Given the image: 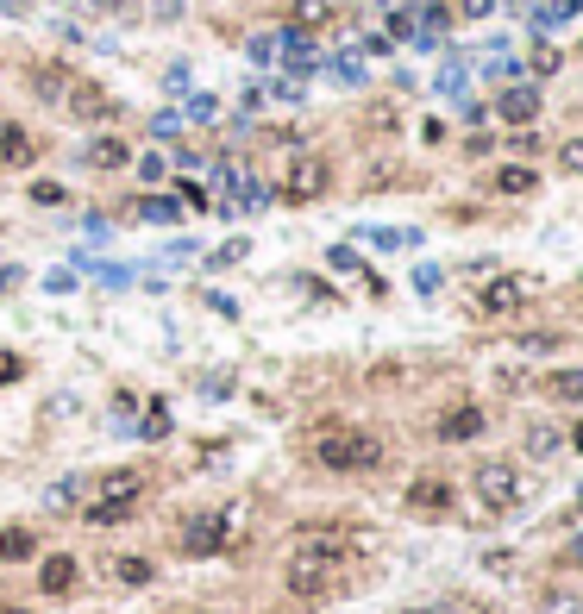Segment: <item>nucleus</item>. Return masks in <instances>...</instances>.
<instances>
[{
	"label": "nucleus",
	"mask_w": 583,
	"mask_h": 614,
	"mask_svg": "<svg viewBox=\"0 0 583 614\" xmlns=\"http://www.w3.org/2000/svg\"><path fill=\"white\" fill-rule=\"evenodd\" d=\"M351 577H358V558H345V552H314V545H295L289 571H283L289 596H295V602H307V609H320V602L345 596V590H351Z\"/></svg>",
	"instance_id": "1"
},
{
	"label": "nucleus",
	"mask_w": 583,
	"mask_h": 614,
	"mask_svg": "<svg viewBox=\"0 0 583 614\" xmlns=\"http://www.w3.org/2000/svg\"><path fill=\"white\" fill-rule=\"evenodd\" d=\"M307 458H314V471H326V477H370V471L383 464V439L364 433V426H320V433L307 439Z\"/></svg>",
	"instance_id": "2"
},
{
	"label": "nucleus",
	"mask_w": 583,
	"mask_h": 614,
	"mask_svg": "<svg viewBox=\"0 0 583 614\" xmlns=\"http://www.w3.org/2000/svg\"><path fill=\"white\" fill-rule=\"evenodd\" d=\"M470 490H477V501H483L489 514H515V501H521V477H515L508 458H483V464L470 471Z\"/></svg>",
	"instance_id": "3"
},
{
	"label": "nucleus",
	"mask_w": 583,
	"mask_h": 614,
	"mask_svg": "<svg viewBox=\"0 0 583 614\" xmlns=\"http://www.w3.org/2000/svg\"><path fill=\"white\" fill-rule=\"evenodd\" d=\"M226 539H232L226 514H182V527H176V552L182 558H214V552H226Z\"/></svg>",
	"instance_id": "4"
},
{
	"label": "nucleus",
	"mask_w": 583,
	"mask_h": 614,
	"mask_svg": "<svg viewBox=\"0 0 583 614\" xmlns=\"http://www.w3.org/2000/svg\"><path fill=\"white\" fill-rule=\"evenodd\" d=\"M295 545H314V552H345V558H358V552L370 545V533H364V527H351V520H307V527H295Z\"/></svg>",
	"instance_id": "5"
},
{
	"label": "nucleus",
	"mask_w": 583,
	"mask_h": 614,
	"mask_svg": "<svg viewBox=\"0 0 583 614\" xmlns=\"http://www.w3.org/2000/svg\"><path fill=\"white\" fill-rule=\"evenodd\" d=\"M326 188H332V163L326 157H295L289 176H283V201H295V207L301 201H320Z\"/></svg>",
	"instance_id": "6"
},
{
	"label": "nucleus",
	"mask_w": 583,
	"mask_h": 614,
	"mask_svg": "<svg viewBox=\"0 0 583 614\" xmlns=\"http://www.w3.org/2000/svg\"><path fill=\"white\" fill-rule=\"evenodd\" d=\"M402 508H408L414 520H445V514L458 508V490H451L445 477H414L408 495H402Z\"/></svg>",
	"instance_id": "7"
},
{
	"label": "nucleus",
	"mask_w": 583,
	"mask_h": 614,
	"mask_svg": "<svg viewBox=\"0 0 583 614\" xmlns=\"http://www.w3.org/2000/svg\"><path fill=\"white\" fill-rule=\"evenodd\" d=\"M63 107H69V120H82V125H107L114 114H120V101L101 88V82H69V95H63Z\"/></svg>",
	"instance_id": "8"
},
{
	"label": "nucleus",
	"mask_w": 583,
	"mask_h": 614,
	"mask_svg": "<svg viewBox=\"0 0 583 614\" xmlns=\"http://www.w3.org/2000/svg\"><path fill=\"white\" fill-rule=\"evenodd\" d=\"M38 590H44L50 602H63V596H76V590H82V564H76L69 552H50V558L38 564Z\"/></svg>",
	"instance_id": "9"
},
{
	"label": "nucleus",
	"mask_w": 583,
	"mask_h": 614,
	"mask_svg": "<svg viewBox=\"0 0 583 614\" xmlns=\"http://www.w3.org/2000/svg\"><path fill=\"white\" fill-rule=\"evenodd\" d=\"M477 433H483V408H477V401H458V408H445L433 420L439 445H464V439H477Z\"/></svg>",
	"instance_id": "10"
},
{
	"label": "nucleus",
	"mask_w": 583,
	"mask_h": 614,
	"mask_svg": "<svg viewBox=\"0 0 583 614\" xmlns=\"http://www.w3.org/2000/svg\"><path fill=\"white\" fill-rule=\"evenodd\" d=\"M107 583L114 590H150L157 583V564H150L145 552H120V558H107Z\"/></svg>",
	"instance_id": "11"
},
{
	"label": "nucleus",
	"mask_w": 583,
	"mask_h": 614,
	"mask_svg": "<svg viewBox=\"0 0 583 614\" xmlns=\"http://www.w3.org/2000/svg\"><path fill=\"white\" fill-rule=\"evenodd\" d=\"M139 501H145V495H95V501L82 508V527H126V520L139 514Z\"/></svg>",
	"instance_id": "12"
},
{
	"label": "nucleus",
	"mask_w": 583,
	"mask_h": 614,
	"mask_svg": "<svg viewBox=\"0 0 583 614\" xmlns=\"http://www.w3.org/2000/svg\"><path fill=\"white\" fill-rule=\"evenodd\" d=\"M38 151H44V144H38L25 125L0 120V163H6V170H32V163H38Z\"/></svg>",
	"instance_id": "13"
},
{
	"label": "nucleus",
	"mask_w": 583,
	"mask_h": 614,
	"mask_svg": "<svg viewBox=\"0 0 583 614\" xmlns=\"http://www.w3.org/2000/svg\"><path fill=\"white\" fill-rule=\"evenodd\" d=\"M521 301H527V282H521V276H489V282H483V295H477V307H483V314H515Z\"/></svg>",
	"instance_id": "14"
},
{
	"label": "nucleus",
	"mask_w": 583,
	"mask_h": 614,
	"mask_svg": "<svg viewBox=\"0 0 583 614\" xmlns=\"http://www.w3.org/2000/svg\"><path fill=\"white\" fill-rule=\"evenodd\" d=\"M496 114H502L508 125H533V120H540V95H533L527 82H508L502 101H496Z\"/></svg>",
	"instance_id": "15"
},
{
	"label": "nucleus",
	"mask_w": 583,
	"mask_h": 614,
	"mask_svg": "<svg viewBox=\"0 0 583 614\" xmlns=\"http://www.w3.org/2000/svg\"><path fill=\"white\" fill-rule=\"evenodd\" d=\"M277 44H283V57H289L295 76H314V69H320V44H307V32H277Z\"/></svg>",
	"instance_id": "16"
},
{
	"label": "nucleus",
	"mask_w": 583,
	"mask_h": 614,
	"mask_svg": "<svg viewBox=\"0 0 583 614\" xmlns=\"http://www.w3.org/2000/svg\"><path fill=\"white\" fill-rule=\"evenodd\" d=\"M82 163H88V170H120V163H132V151H126V138L107 132V138H95V144L82 151Z\"/></svg>",
	"instance_id": "17"
},
{
	"label": "nucleus",
	"mask_w": 583,
	"mask_h": 614,
	"mask_svg": "<svg viewBox=\"0 0 583 614\" xmlns=\"http://www.w3.org/2000/svg\"><path fill=\"white\" fill-rule=\"evenodd\" d=\"M489 188H496V195H508V201H521V195H533V188H540V176H533L527 163H508V170H496V176H489Z\"/></svg>",
	"instance_id": "18"
},
{
	"label": "nucleus",
	"mask_w": 583,
	"mask_h": 614,
	"mask_svg": "<svg viewBox=\"0 0 583 614\" xmlns=\"http://www.w3.org/2000/svg\"><path fill=\"white\" fill-rule=\"evenodd\" d=\"M69 82H76V76H69V69H57V63H38V69H32V95H38V101H63V95H69Z\"/></svg>",
	"instance_id": "19"
},
{
	"label": "nucleus",
	"mask_w": 583,
	"mask_h": 614,
	"mask_svg": "<svg viewBox=\"0 0 583 614\" xmlns=\"http://www.w3.org/2000/svg\"><path fill=\"white\" fill-rule=\"evenodd\" d=\"M38 552V533L32 527H0V564H25Z\"/></svg>",
	"instance_id": "20"
},
{
	"label": "nucleus",
	"mask_w": 583,
	"mask_h": 614,
	"mask_svg": "<svg viewBox=\"0 0 583 614\" xmlns=\"http://www.w3.org/2000/svg\"><path fill=\"white\" fill-rule=\"evenodd\" d=\"M132 214L150 220V226H176V220H182V201H176V195H145V201H132Z\"/></svg>",
	"instance_id": "21"
},
{
	"label": "nucleus",
	"mask_w": 583,
	"mask_h": 614,
	"mask_svg": "<svg viewBox=\"0 0 583 614\" xmlns=\"http://www.w3.org/2000/svg\"><path fill=\"white\" fill-rule=\"evenodd\" d=\"M414 176L402 170V163H370L364 170V195H389V188H408Z\"/></svg>",
	"instance_id": "22"
},
{
	"label": "nucleus",
	"mask_w": 583,
	"mask_h": 614,
	"mask_svg": "<svg viewBox=\"0 0 583 614\" xmlns=\"http://www.w3.org/2000/svg\"><path fill=\"white\" fill-rule=\"evenodd\" d=\"M521 445H527V458H552V452L565 445V433H559V426H546V420H533V426L521 433Z\"/></svg>",
	"instance_id": "23"
},
{
	"label": "nucleus",
	"mask_w": 583,
	"mask_h": 614,
	"mask_svg": "<svg viewBox=\"0 0 583 614\" xmlns=\"http://www.w3.org/2000/svg\"><path fill=\"white\" fill-rule=\"evenodd\" d=\"M101 495H145V471H139V464L107 471V477H101Z\"/></svg>",
	"instance_id": "24"
},
{
	"label": "nucleus",
	"mask_w": 583,
	"mask_h": 614,
	"mask_svg": "<svg viewBox=\"0 0 583 614\" xmlns=\"http://www.w3.org/2000/svg\"><path fill=\"white\" fill-rule=\"evenodd\" d=\"M546 395L578 408V401H583V370H552V376H546Z\"/></svg>",
	"instance_id": "25"
},
{
	"label": "nucleus",
	"mask_w": 583,
	"mask_h": 614,
	"mask_svg": "<svg viewBox=\"0 0 583 614\" xmlns=\"http://www.w3.org/2000/svg\"><path fill=\"white\" fill-rule=\"evenodd\" d=\"M332 76H339L345 88H358V82H364V57H358V50H339V57H332Z\"/></svg>",
	"instance_id": "26"
},
{
	"label": "nucleus",
	"mask_w": 583,
	"mask_h": 614,
	"mask_svg": "<svg viewBox=\"0 0 583 614\" xmlns=\"http://www.w3.org/2000/svg\"><path fill=\"white\" fill-rule=\"evenodd\" d=\"M139 433H145V439H169V408H163V401H150V408H145Z\"/></svg>",
	"instance_id": "27"
},
{
	"label": "nucleus",
	"mask_w": 583,
	"mask_h": 614,
	"mask_svg": "<svg viewBox=\"0 0 583 614\" xmlns=\"http://www.w3.org/2000/svg\"><path fill=\"white\" fill-rule=\"evenodd\" d=\"M295 32H307V25H326V0H295Z\"/></svg>",
	"instance_id": "28"
},
{
	"label": "nucleus",
	"mask_w": 583,
	"mask_h": 614,
	"mask_svg": "<svg viewBox=\"0 0 583 614\" xmlns=\"http://www.w3.org/2000/svg\"><path fill=\"white\" fill-rule=\"evenodd\" d=\"M245 257H251V239H226L207 263H214V270H226V263H245Z\"/></svg>",
	"instance_id": "29"
},
{
	"label": "nucleus",
	"mask_w": 583,
	"mask_h": 614,
	"mask_svg": "<svg viewBox=\"0 0 583 614\" xmlns=\"http://www.w3.org/2000/svg\"><path fill=\"white\" fill-rule=\"evenodd\" d=\"M76 495H82V483H76V477H63V483H50L44 508H76Z\"/></svg>",
	"instance_id": "30"
},
{
	"label": "nucleus",
	"mask_w": 583,
	"mask_h": 614,
	"mask_svg": "<svg viewBox=\"0 0 583 614\" xmlns=\"http://www.w3.org/2000/svg\"><path fill=\"white\" fill-rule=\"evenodd\" d=\"M559 170H565V176H583V138H565V144H559Z\"/></svg>",
	"instance_id": "31"
},
{
	"label": "nucleus",
	"mask_w": 583,
	"mask_h": 614,
	"mask_svg": "<svg viewBox=\"0 0 583 614\" xmlns=\"http://www.w3.org/2000/svg\"><path fill=\"white\" fill-rule=\"evenodd\" d=\"M32 201H38V207H63L69 195H63V182H50V176H44V182H32Z\"/></svg>",
	"instance_id": "32"
},
{
	"label": "nucleus",
	"mask_w": 583,
	"mask_h": 614,
	"mask_svg": "<svg viewBox=\"0 0 583 614\" xmlns=\"http://www.w3.org/2000/svg\"><path fill=\"white\" fill-rule=\"evenodd\" d=\"M188 120L214 125V120H220V101H214V95H195V101H188Z\"/></svg>",
	"instance_id": "33"
},
{
	"label": "nucleus",
	"mask_w": 583,
	"mask_h": 614,
	"mask_svg": "<svg viewBox=\"0 0 583 614\" xmlns=\"http://www.w3.org/2000/svg\"><path fill=\"white\" fill-rule=\"evenodd\" d=\"M559 571H583V533H578V539H565V545H559Z\"/></svg>",
	"instance_id": "34"
},
{
	"label": "nucleus",
	"mask_w": 583,
	"mask_h": 614,
	"mask_svg": "<svg viewBox=\"0 0 583 614\" xmlns=\"http://www.w3.org/2000/svg\"><path fill=\"white\" fill-rule=\"evenodd\" d=\"M251 57H258V63H264V69H270V63H277V57H283V44H277V32H270V38H251Z\"/></svg>",
	"instance_id": "35"
},
{
	"label": "nucleus",
	"mask_w": 583,
	"mask_h": 614,
	"mask_svg": "<svg viewBox=\"0 0 583 614\" xmlns=\"http://www.w3.org/2000/svg\"><path fill=\"white\" fill-rule=\"evenodd\" d=\"M559 69V44H533V76H552Z\"/></svg>",
	"instance_id": "36"
},
{
	"label": "nucleus",
	"mask_w": 583,
	"mask_h": 614,
	"mask_svg": "<svg viewBox=\"0 0 583 614\" xmlns=\"http://www.w3.org/2000/svg\"><path fill=\"white\" fill-rule=\"evenodd\" d=\"M439 88H445V95H464V63H458V57L439 69Z\"/></svg>",
	"instance_id": "37"
},
{
	"label": "nucleus",
	"mask_w": 583,
	"mask_h": 614,
	"mask_svg": "<svg viewBox=\"0 0 583 614\" xmlns=\"http://www.w3.org/2000/svg\"><path fill=\"white\" fill-rule=\"evenodd\" d=\"M201 395H207V401H226V395H232V376H226V370H220V376H201Z\"/></svg>",
	"instance_id": "38"
},
{
	"label": "nucleus",
	"mask_w": 583,
	"mask_h": 614,
	"mask_svg": "<svg viewBox=\"0 0 583 614\" xmlns=\"http://www.w3.org/2000/svg\"><path fill=\"white\" fill-rule=\"evenodd\" d=\"M19 376H25V358H19V352H0V389L19 382Z\"/></svg>",
	"instance_id": "39"
},
{
	"label": "nucleus",
	"mask_w": 583,
	"mask_h": 614,
	"mask_svg": "<svg viewBox=\"0 0 583 614\" xmlns=\"http://www.w3.org/2000/svg\"><path fill=\"white\" fill-rule=\"evenodd\" d=\"M326 263H332V270H358V251H351V245H332V251H326Z\"/></svg>",
	"instance_id": "40"
},
{
	"label": "nucleus",
	"mask_w": 583,
	"mask_h": 614,
	"mask_svg": "<svg viewBox=\"0 0 583 614\" xmlns=\"http://www.w3.org/2000/svg\"><path fill=\"white\" fill-rule=\"evenodd\" d=\"M101 282H107V289H126V282H132V270H126V263H107V270H101Z\"/></svg>",
	"instance_id": "41"
},
{
	"label": "nucleus",
	"mask_w": 583,
	"mask_h": 614,
	"mask_svg": "<svg viewBox=\"0 0 583 614\" xmlns=\"http://www.w3.org/2000/svg\"><path fill=\"white\" fill-rule=\"evenodd\" d=\"M44 289H50V295H69V289H76V276H69V270H50V276H44Z\"/></svg>",
	"instance_id": "42"
},
{
	"label": "nucleus",
	"mask_w": 583,
	"mask_h": 614,
	"mask_svg": "<svg viewBox=\"0 0 583 614\" xmlns=\"http://www.w3.org/2000/svg\"><path fill=\"white\" fill-rule=\"evenodd\" d=\"M546 614H583L578 596H546Z\"/></svg>",
	"instance_id": "43"
},
{
	"label": "nucleus",
	"mask_w": 583,
	"mask_h": 614,
	"mask_svg": "<svg viewBox=\"0 0 583 614\" xmlns=\"http://www.w3.org/2000/svg\"><path fill=\"white\" fill-rule=\"evenodd\" d=\"M414 289H421V295H433V289H439V270H433V263H421V270H414Z\"/></svg>",
	"instance_id": "44"
},
{
	"label": "nucleus",
	"mask_w": 583,
	"mask_h": 614,
	"mask_svg": "<svg viewBox=\"0 0 583 614\" xmlns=\"http://www.w3.org/2000/svg\"><path fill=\"white\" fill-rule=\"evenodd\" d=\"M163 170H169V163H163V151H157V157H145V163H139V176H145V182H163Z\"/></svg>",
	"instance_id": "45"
},
{
	"label": "nucleus",
	"mask_w": 583,
	"mask_h": 614,
	"mask_svg": "<svg viewBox=\"0 0 583 614\" xmlns=\"http://www.w3.org/2000/svg\"><path fill=\"white\" fill-rule=\"evenodd\" d=\"M521 345H527V352H552V345H559V333H527Z\"/></svg>",
	"instance_id": "46"
},
{
	"label": "nucleus",
	"mask_w": 583,
	"mask_h": 614,
	"mask_svg": "<svg viewBox=\"0 0 583 614\" xmlns=\"http://www.w3.org/2000/svg\"><path fill=\"white\" fill-rule=\"evenodd\" d=\"M19 282H25V276H19V263H0V295H13Z\"/></svg>",
	"instance_id": "47"
},
{
	"label": "nucleus",
	"mask_w": 583,
	"mask_h": 614,
	"mask_svg": "<svg viewBox=\"0 0 583 614\" xmlns=\"http://www.w3.org/2000/svg\"><path fill=\"white\" fill-rule=\"evenodd\" d=\"M370 132H396V114L389 107H370Z\"/></svg>",
	"instance_id": "48"
},
{
	"label": "nucleus",
	"mask_w": 583,
	"mask_h": 614,
	"mask_svg": "<svg viewBox=\"0 0 583 614\" xmlns=\"http://www.w3.org/2000/svg\"><path fill=\"white\" fill-rule=\"evenodd\" d=\"M176 125H182L176 114H157V120H150V132H157V138H176Z\"/></svg>",
	"instance_id": "49"
},
{
	"label": "nucleus",
	"mask_w": 583,
	"mask_h": 614,
	"mask_svg": "<svg viewBox=\"0 0 583 614\" xmlns=\"http://www.w3.org/2000/svg\"><path fill=\"white\" fill-rule=\"evenodd\" d=\"M489 6H496V0H464V19H483Z\"/></svg>",
	"instance_id": "50"
},
{
	"label": "nucleus",
	"mask_w": 583,
	"mask_h": 614,
	"mask_svg": "<svg viewBox=\"0 0 583 614\" xmlns=\"http://www.w3.org/2000/svg\"><path fill=\"white\" fill-rule=\"evenodd\" d=\"M578 6H583V0H552V19H571Z\"/></svg>",
	"instance_id": "51"
},
{
	"label": "nucleus",
	"mask_w": 583,
	"mask_h": 614,
	"mask_svg": "<svg viewBox=\"0 0 583 614\" xmlns=\"http://www.w3.org/2000/svg\"><path fill=\"white\" fill-rule=\"evenodd\" d=\"M565 439H571V445H578V452H583V420H578V426H571V433H565Z\"/></svg>",
	"instance_id": "52"
},
{
	"label": "nucleus",
	"mask_w": 583,
	"mask_h": 614,
	"mask_svg": "<svg viewBox=\"0 0 583 614\" xmlns=\"http://www.w3.org/2000/svg\"><path fill=\"white\" fill-rule=\"evenodd\" d=\"M0 614H32V609H13V602H0Z\"/></svg>",
	"instance_id": "53"
},
{
	"label": "nucleus",
	"mask_w": 583,
	"mask_h": 614,
	"mask_svg": "<svg viewBox=\"0 0 583 614\" xmlns=\"http://www.w3.org/2000/svg\"><path fill=\"white\" fill-rule=\"evenodd\" d=\"M402 614H439V609H402Z\"/></svg>",
	"instance_id": "54"
},
{
	"label": "nucleus",
	"mask_w": 583,
	"mask_h": 614,
	"mask_svg": "<svg viewBox=\"0 0 583 614\" xmlns=\"http://www.w3.org/2000/svg\"><path fill=\"white\" fill-rule=\"evenodd\" d=\"M82 6H114V0H82Z\"/></svg>",
	"instance_id": "55"
},
{
	"label": "nucleus",
	"mask_w": 583,
	"mask_h": 614,
	"mask_svg": "<svg viewBox=\"0 0 583 614\" xmlns=\"http://www.w3.org/2000/svg\"><path fill=\"white\" fill-rule=\"evenodd\" d=\"M182 614H214V609H182Z\"/></svg>",
	"instance_id": "56"
}]
</instances>
